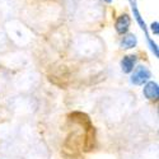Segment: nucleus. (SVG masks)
I'll use <instances>...</instances> for the list:
<instances>
[{
  "instance_id": "f257e3e1",
  "label": "nucleus",
  "mask_w": 159,
  "mask_h": 159,
  "mask_svg": "<svg viewBox=\"0 0 159 159\" xmlns=\"http://www.w3.org/2000/svg\"><path fill=\"white\" fill-rule=\"evenodd\" d=\"M150 78H152V71L145 65H139L131 71L130 82L134 85H144L147 82L150 80Z\"/></svg>"
},
{
  "instance_id": "f03ea898",
  "label": "nucleus",
  "mask_w": 159,
  "mask_h": 159,
  "mask_svg": "<svg viewBox=\"0 0 159 159\" xmlns=\"http://www.w3.org/2000/svg\"><path fill=\"white\" fill-rule=\"evenodd\" d=\"M129 4H130V7H131L132 16H134V18H135L136 23L139 24V27L141 28V31L145 33V37H147V39H148V38H150V37H149V32H148V31H149V28H148L147 23H145L144 18L141 17V13L139 11V8H138V3H136V0H129Z\"/></svg>"
},
{
  "instance_id": "7ed1b4c3",
  "label": "nucleus",
  "mask_w": 159,
  "mask_h": 159,
  "mask_svg": "<svg viewBox=\"0 0 159 159\" xmlns=\"http://www.w3.org/2000/svg\"><path fill=\"white\" fill-rule=\"evenodd\" d=\"M130 25H131V17L127 14V13H124L118 17L115 22V30L118 34H126L130 30Z\"/></svg>"
},
{
  "instance_id": "20e7f679",
  "label": "nucleus",
  "mask_w": 159,
  "mask_h": 159,
  "mask_svg": "<svg viewBox=\"0 0 159 159\" xmlns=\"http://www.w3.org/2000/svg\"><path fill=\"white\" fill-rule=\"evenodd\" d=\"M143 94L149 101L158 99V97H159V85H158V83L153 82V80L147 82L144 84V88H143Z\"/></svg>"
},
{
  "instance_id": "39448f33",
  "label": "nucleus",
  "mask_w": 159,
  "mask_h": 159,
  "mask_svg": "<svg viewBox=\"0 0 159 159\" xmlns=\"http://www.w3.org/2000/svg\"><path fill=\"white\" fill-rule=\"evenodd\" d=\"M135 64H136V56L135 55H126L121 59V62H120L121 70L125 74H131V71L135 69Z\"/></svg>"
},
{
  "instance_id": "423d86ee",
  "label": "nucleus",
  "mask_w": 159,
  "mask_h": 159,
  "mask_svg": "<svg viewBox=\"0 0 159 159\" xmlns=\"http://www.w3.org/2000/svg\"><path fill=\"white\" fill-rule=\"evenodd\" d=\"M136 46H138V37L134 33L124 34V37L120 41V47L122 50H131V48H135Z\"/></svg>"
},
{
  "instance_id": "0eeeda50",
  "label": "nucleus",
  "mask_w": 159,
  "mask_h": 159,
  "mask_svg": "<svg viewBox=\"0 0 159 159\" xmlns=\"http://www.w3.org/2000/svg\"><path fill=\"white\" fill-rule=\"evenodd\" d=\"M148 28H150V31H152L153 34H155V36L159 34V23H158V20L153 22V23L150 24V27H148Z\"/></svg>"
},
{
  "instance_id": "6e6552de",
  "label": "nucleus",
  "mask_w": 159,
  "mask_h": 159,
  "mask_svg": "<svg viewBox=\"0 0 159 159\" xmlns=\"http://www.w3.org/2000/svg\"><path fill=\"white\" fill-rule=\"evenodd\" d=\"M103 2H104V3H107V4H111V3L113 2V0H103Z\"/></svg>"
}]
</instances>
